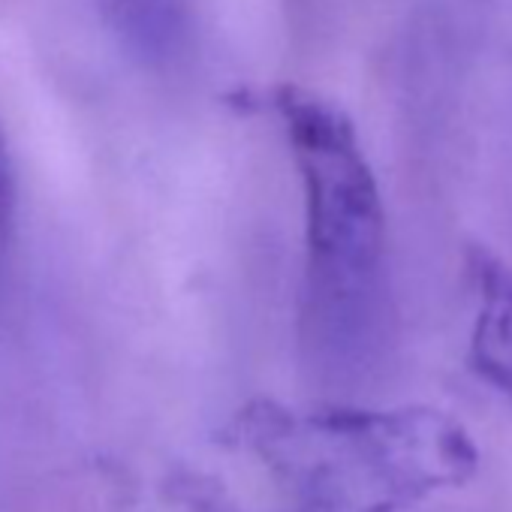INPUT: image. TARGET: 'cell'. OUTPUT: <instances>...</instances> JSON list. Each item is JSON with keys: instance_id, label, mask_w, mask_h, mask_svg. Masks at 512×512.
Here are the masks:
<instances>
[{"instance_id": "obj_1", "label": "cell", "mask_w": 512, "mask_h": 512, "mask_svg": "<svg viewBox=\"0 0 512 512\" xmlns=\"http://www.w3.org/2000/svg\"><path fill=\"white\" fill-rule=\"evenodd\" d=\"M275 106L305 187L308 293L320 317L362 332L380 317L386 296V211L377 178L344 109L299 88H281Z\"/></svg>"}, {"instance_id": "obj_2", "label": "cell", "mask_w": 512, "mask_h": 512, "mask_svg": "<svg viewBox=\"0 0 512 512\" xmlns=\"http://www.w3.org/2000/svg\"><path fill=\"white\" fill-rule=\"evenodd\" d=\"M467 275L476 290L467 362L512 401V269L482 244L467 247Z\"/></svg>"}, {"instance_id": "obj_3", "label": "cell", "mask_w": 512, "mask_h": 512, "mask_svg": "<svg viewBox=\"0 0 512 512\" xmlns=\"http://www.w3.org/2000/svg\"><path fill=\"white\" fill-rule=\"evenodd\" d=\"M115 37L142 61H169L184 43L181 0H97Z\"/></svg>"}, {"instance_id": "obj_4", "label": "cell", "mask_w": 512, "mask_h": 512, "mask_svg": "<svg viewBox=\"0 0 512 512\" xmlns=\"http://www.w3.org/2000/svg\"><path fill=\"white\" fill-rule=\"evenodd\" d=\"M16 205H19V187H16V166L10 154L7 133L0 130V256H4L13 226H16Z\"/></svg>"}]
</instances>
